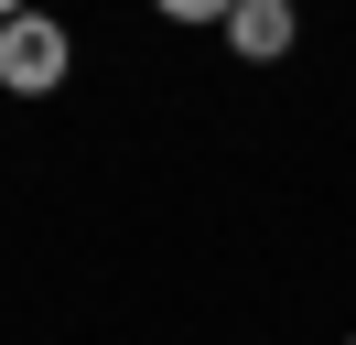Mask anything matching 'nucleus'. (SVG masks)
<instances>
[{"mask_svg": "<svg viewBox=\"0 0 356 345\" xmlns=\"http://www.w3.org/2000/svg\"><path fill=\"white\" fill-rule=\"evenodd\" d=\"M65 65H76L65 22H44V11H11V22H0V86H22V97H54V86H65Z\"/></svg>", "mask_w": 356, "mask_h": 345, "instance_id": "f257e3e1", "label": "nucleus"}, {"mask_svg": "<svg viewBox=\"0 0 356 345\" xmlns=\"http://www.w3.org/2000/svg\"><path fill=\"white\" fill-rule=\"evenodd\" d=\"M227 43H238L248 65L291 54V0H238V11H227Z\"/></svg>", "mask_w": 356, "mask_h": 345, "instance_id": "f03ea898", "label": "nucleus"}, {"mask_svg": "<svg viewBox=\"0 0 356 345\" xmlns=\"http://www.w3.org/2000/svg\"><path fill=\"white\" fill-rule=\"evenodd\" d=\"M152 11H162V22H227L238 0H152Z\"/></svg>", "mask_w": 356, "mask_h": 345, "instance_id": "7ed1b4c3", "label": "nucleus"}, {"mask_svg": "<svg viewBox=\"0 0 356 345\" xmlns=\"http://www.w3.org/2000/svg\"><path fill=\"white\" fill-rule=\"evenodd\" d=\"M11 11H33V0H0V22H11Z\"/></svg>", "mask_w": 356, "mask_h": 345, "instance_id": "20e7f679", "label": "nucleus"}]
</instances>
